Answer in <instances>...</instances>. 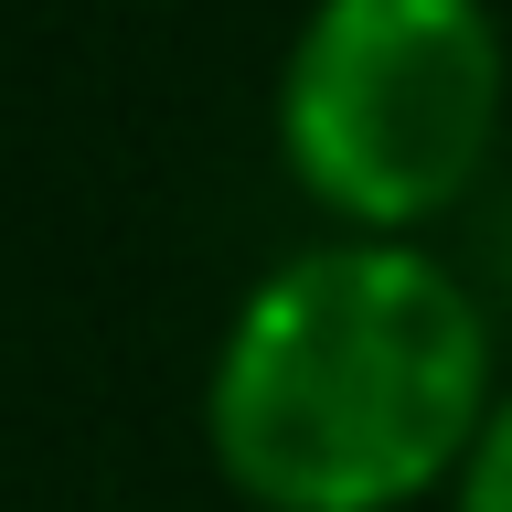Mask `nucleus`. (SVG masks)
<instances>
[{"instance_id": "obj_1", "label": "nucleus", "mask_w": 512, "mask_h": 512, "mask_svg": "<svg viewBox=\"0 0 512 512\" xmlns=\"http://www.w3.org/2000/svg\"><path fill=\"white\" fill-rule=\"evenodd\" d=\"M491 320L427 246L331 235L235 299L203 384L214 470L256 512H406L491 427Z\"/></svg>"}, {"instance_id": "obj_2", "label": "nucleus", "mask_w": 512, "mask_h": 512, "mask_svg": "<svg viewBox=\"0 0 512 512\" xmlns=\"http://www.w3.org/2000/svg\"><path fill=\"white\" fill-rule=\"evenodd\" d=\"M502 128L491 0H320L278 75L288 182L352 235L438 224L480 182Z\"/></svg>"}, {"instance_id": "obj_3", "label": "nucleus", "mask_w": 512, "mask_h": 512, "mask_svg": "<svg viewBox=\"0 0 512 512\" xmlns=\"http://www.w3.org/2000/svg\"><path fill=\"white\" fill-rule=\"evenodd\" d=\"M459 512H512V395L491 406V427H480L470 470H459Z\"/></svg>"}]
</instances>
